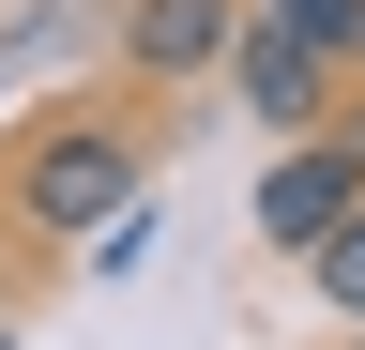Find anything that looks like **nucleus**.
<instances>
[{"label":"nucleus","mask_w":365,"mask_h":350,"mask_svg":"<svg viewBox=\"0 0 365 350\" xmlns=\"http://www.w3.org/2000/svg\"><path fill=\"white\" fill-rule=\"evenodd\" d=\"M137 183H153V153L122 138V122H46V138L16 153V229H122L137 213Z\"/></svg>","instance_id":"obj_1"},{"label":"nucleus","mask_w":365,"mask_h":350,"mask_svg":"<svg viewBox=\"0 0 365 350\" xmlns=\"http://www.w3.org/2000/svg\"><path fill=\"white\" fill-rule=\"evenodd\" d=\"M365 213V138H335V122H319V138H274V168H259V244H335Z\"/></svg>","instance_id":"obj_2"},{"label":"nucleus","mask_w":365,"mask_h":350,"mask_svg":"<svg viewBox=\"0 0 365 350\" xmlns=\"http://www.w3.org/2000/svg\"><path fill=\"white\" fill-rule=\"evenodd\" d=\"M228 92L259 107V138H319V122H335V61H319L289 16L244 0V31H228Z\"/></svg>","instance_id":"obj_3"},{"label":"nucleus","mask_w":365,"mask_h":350,"mask_svg":"<svg viewBox=\"0 0 365 350\" xmlns=\"http://www.w3.org/2000/svg\"><path fill=\"white\" fill-rule=\"evenodd\" d=\"M228 31H244V0H122V61L137 76H213Z\"/></svg>","instance_id":"obj_4"},{"label":"nucleus","mask_w":365,"mask_h":350,"mask_svg":"<svg viewBox=\"0 0 365 350\" xmlns=\"http://www.w3.org/2000/svg\"><path fill=\"white\" fill-rule=\"evenodd\" d=\"M304 289H319V304H335V320L365 335V213H350L335 244H304Z\"/></svg>","instance_id":"obj_5"},{"label":"nucleus","mask_w":365,"mask_h":350,"mask_svg":"<svg viewBox=\"0 0 365 350\" xmlns=\"http://www.w3.org/2000/svg\"><path fill=\"white\" fill-rule=\"evenodd\" d=\"M259 16H289V31H304V46L335 61V76L365 61V0H259Z\"/></svg>","instance_id":"obj_6"},{"label":"nucleus","mask_w":365,"mask_h":350,"mask_svg":"<svg viewBox=\"0 0 365 350\" xmlns=\"http://www.w3.org/2000/svg\"><path fill=\"white\" fill-rule=\"evenodd\" d=\"M0 350H16V335H0Z\"/></svg>","instance_id":"obj_7"}]
</instances>
